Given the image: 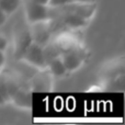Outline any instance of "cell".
<instances>
[{"label":"cell","mask_w":125,"mask_h":125,"mask_svg":"<svg viewBox=\"0 0 125 125\" xmlns=\"http://www.w3.org/2000/svg\"><path fill=\"white\" fill-rule=\"evenodd\" d=\"M51 9L46 4L39 3L32 0H24V12L26 21L30 24L47 21L51 19Z\"/></svg>","instance_id":"obj_1"},{"label":"cell","mask_w":125,"mask_h":125,"mask_svg":"<svg viewBox=\"0 0 125 125\" xmlns=\"http://www.w3.org/2000/svg\"><path fill=\"white\" fill-rule=\"evenodd\" d=\"M21 59L25 61L28 64L32 65V66L36 67V68L40 69L46 68V61H45V56H44L43 46L35 43V42H32L29 45V47L24 52Z\"/></svg>","instance_id":"obj_2"},{"label":"cell","mask_w":125,"mask_h":125,"mask_svg":"<svg viewBox=\"0 0 125 125\" xmlns=\"http://www.w3.org/2000/svg\"><path fill=\"white\" fill-rule=\"evenodd\" d=\"M61 57L67 71L77 70L83 62V55L79 51V48H77L76 46L62 52L61 54Z\"/></svg>","instance_id":"obj_3"},{"label":"cell","mask_w":125,"mask_h":125,"mask_svg":"<svg viewBox=\"0 0 125 125\" xmlns=\"http://www.w3.org/2000/svg\"><path fill=\"white\" fill-rule=\"evenodd\" d=\"M32 25H33V30L30 31V32L33 42H35V43L40 44L42 46L47 44L50 42L52 30H51V26H48L46 24V21L37 22V23H34Z\"/></svg>","instance_id":"obj_4"},{"label":"cell","mask_w":125,"mask_h":125,"mask_svg":"<svg viewBox=\"0 0 125 125\" xmlns=\"http://www.w3.org/2000/svg\"><path fill=\"white\" fill-rule=\"evenodd\" d=\"M33 42L32 36H31L30 30H25V29H21L18 31L15 34L14 39V55L17 58L21 59L23 56L24 52L26 48L29 47L31 43Z\"/></svg>","instance_id":"obj_5"},{"label":"cell","mask_w":125,"mask_h":125,"mask_svg":"<svg viewBox=\"0 0 125 125\" xmlns=\"http://www.w3.org/2000/svg\"><path fill=\"white\" fill-rule=\"evenodd\" d=\"M11 101L21 109H30L31 108V92L28 88H23L20 86L17 92L11 97Z\"/></svg>","instance_id":"obj_6"},{"label":"cell","mask_w":125,"mask_h":125,"mask_svg":"<svg viewBox=\"0 0 125 125\" xmlns=\"http://www.w3.org/2000/svg\"><path fill=\"white\" fill-rule=\"evenodd\" d=\"M51 87V78L47 73H42L35 75L32 79V89L37 91H47Z\"/></svg>","instance_id":"obj_7"},{"label":"cell","mask_w":125,"mask_h":125,"mask_svg":"<svg viewBox=\"0 0 125 125\" xmlns=\"http://www.w3.org/2000/svg\"><path fill=\"white\" fill-rule=\"evenodd\" d=\"M46 68H48L50 73H52L53 76H55V77H62V76H64L65 73H67L64 62L62 61L61 55L53 59H51V61L47 62V65H46Z\"/></svg>","instance_id":"obj_8"},{"label":"cell","mask_w":125,"mask_h":125,"mask_svg":"<svg viewBox=\"0 0 125 125\" xmlns=\"http://www.w3.org/2000/svg\"><path fill=\"white\" fill-rule=\"evenodd\" d=\"M22 0H0V9L7 15H11L18 10Z\"/></svg>","instance_id":"obj_9"},{"label":"cell","mask_w":125,"mask_h":125,"mask_svg":"<svg viewBox=\"0 0 125 125\" xmlns=\"http://www.w3.org/2000/svg\"><path fill=\"white\" fill-rule=\"evenodd\" d=\"M8 101H10V95L6 83V73L0 71V105L6 104Z\"/></svg>","instance_id":"obj_10"},{"label":"cell","mask_w":125,"mask_h":125,"mask_svg":"<svg viewBox=\"0 0 125 125\" xmlns=\"http://www.w3.org/2000/svg\"><path fill=\"white\" fill-rule=\"evenodd\" d=\"M71 2H73V0H48L47 7H50V8H59V7L66 6V4H69Z\"/></svg>","instance_id":"obj_11"},{"label":"cell","mask_w":125,"mask_h":125,"mask_svg":"<svg viewBox=\"0 0 125 125\" xmlns=\"http://www.w3.org/2000/svg\"><path fill=\"white\" fill-rule=\"evenodd\" d=\"M8 44H9L8 39L4 35L0 34V51H3L4 52L7 50V47H8Z\"/></svg>","instance_id":"obj_12"},{"label":"cell","mask_w":125,"mask_h":125,"mask_svg":"<svg viewBox=\"0 0 125 125\" xmlns=\"http://www.w3.org/2000/svg\"><path fill=\"white\" fill-rule=\"evenodd\" d=\"M4 64H6V55L3 51H0V71L2 70Z\"/></svg>","instance_id":"obj_13"},{"label":"cell","mask_w":125,"mask_h":125,"mask_svg":"<svg viewBox=\"0 0 125 125\" xmlns=\"http://www.w3.org/2000/svg\"><path fill=\"white\" fill-rule=\"evenodd\" d=\"M7 18H8V15H7L6 13H4L3 11L0 9V26H2L4 23H6Z\"/></svg>","instance_id":"obj_14"},{"label":"cell","mask_w":125,"mask_h":125,"mask_svg":"<svg viewBox=\"0 0 125 125\" xmlns=\"http://www.w3.org/2000/svg\"><path fill=\"white\" fill-rule=\"evenodd\" d=\"M32 1L39 2V3H43V4H46V6H47V2H48V0H32Z\"/></svg>","instance_id":"obj_15"},{"label":"cell","mask_w":125,"mask_h":125,"mask_svg":"<svg viewBox=\"0 0 125 125\" xmlns=\"http://www.w3.org/2000/svg\"><path fill=\"white\" fill-rule=\"evenodd\" d=\"M73 2H94V0H73Z\"/></svg>","instance_id":"obj_16"}]
</instances>
